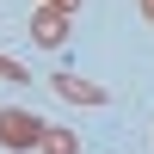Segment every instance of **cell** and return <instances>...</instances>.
I'll list each match as a JSON object with an SVG mask.
<instances>
[{
	"instance_id": "cell-7",
	"label": "cell",
	"mask_w": 154,
	"mask_h": 154,
	"mask_svg": "<svg viewBox=\"0 0 154 154\" xmlns=\"http://www.w3.org/2000/svg\"><path fill=\"white\" fill-rule=\"evenodd\" d=\"M142 12H148V19H154V0H142Z\"/></svg>"
},
{
	"instance_id": "cell-4",
	"label": "cell",
	"mask_w": 154,
	"mask_h": 154,
	"mask_svg": "<svg viewBox=\"0 0 154 154\" xmlns=\"http://www.w3.org/2000/svg\"><path fill=\"white\" fill-rule=\"evenodd\" d=\"M37 154H80V136L74 130H43L37 136Z\"/></svg>"
},
{
	"instance_id": "cell-5",
	"label": "cell",
	"mask_w": 154,
	"mask_h": 154,
	"mask_svg": "<svg viewBox=\"0 0 154 154\" xmlns=\"http://www.w3.org/2000/svg\"><path fill=\"white\" fill-rule=\"evenodd\" d=\"M0 80H12V86H25V80H31V68H25V62H12V56H0Z\"/></svg>"
},
{
	"instance_id": "cell-6",
	"label": "cell",
	"mask_w": 154,
	"mask_h": 154,
	"mask_svg": "<svg viewBox=\"0 0 154 154\" xmlns=\"http://www.w3.org/2000/svg\"><path fill=\"white\" fill-rule=\"evenodd\" d=\"M43 6H62V12H74V6H80V0H43Z\"/></svg>"
},
{
	"instance_id": "cell-3",
	"label": "cell",
	"mask_w": 154,
	"mask_h": 154,
	"mask_svg": "<svg viewBox=\"0 0 154 154\" xmlns=\"http://www.w3.org/2000/svg\"><path fill=\"white\" fill-rule=\"evenodd\" d=\"M49 86H56V93L68 99V105H105V99H111V93H105L99 80H80V74H56Z\"/></svg>"
},
{
	"instance_id": "cell-2",
	"label": "cell",
	"mask_w": 154,
	"mask_h": 154,
	"mask_svg": "<svg viewBox=\"0 0 154 154\" xmlns=\"http://www.w3.org/2000/svg\"><path fill=\"white\" fill-rule=\"evenodd\" d=\"M37 136H43V123L31 111H0V148H37Z\"/></svg>"
},
{
	"instance_id": "cell-1",
	"label": "cell",
	"mask_w": 154,
	"mask_h": 154,
	"mask_svg": "<svg viewBox=\"0 0 154 154\" xmlns=\"http://www.w3.org/2000/svg\"><path fill=\"white\" fill-rule=\"evenodd\" d=\"M31 43L37 49H62V43H68V12H62V6H37L31 12Z\"/></svg>"
}]
</instances>
